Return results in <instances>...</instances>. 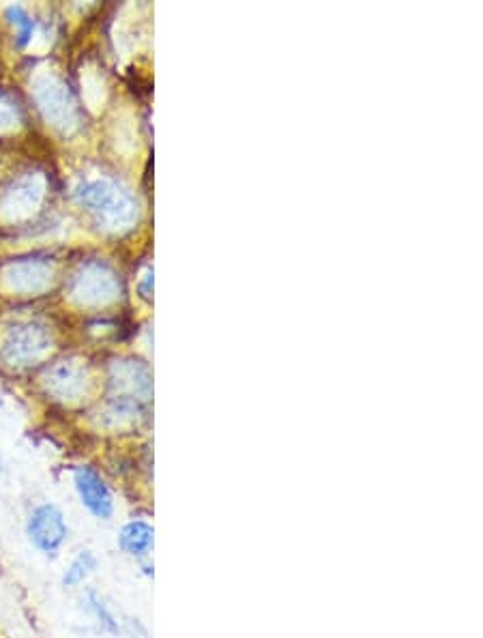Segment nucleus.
<instances>
[{
    "mask_svg": "<svg viewBox=\"0 0 483 638\" xmlns=\"http://www.w3.org/2000/svg\"><path fill=\"white\" fill-rule=\"evenodd\" d=\"M26 535L41 555L56 557L69 538V527L54 503H41L26 520Z\"/></svg>",
    "mask_w": 483,
    "mask_h": 638,
    "instance_id": "nucleus-1",
    "label": "nucleus"
},
{
    "mask_svg": "<svg viewBox=\"0 0 483 638\" xmlns=\"http://www.w3.org/2000/svg\"><path fill=\"white\" fill-rule=\"evenodd\" d=\"M73 486H76L80 503L86 507V512L97 520H112L114 497L108 484L104 482V477L93 467H78L76 473H73Z\"/></svg>",
    "mask_w": 483,
    "mask_h": 638,
    "instance_id": "nucleus-2",
    "label": "nucleus"
},
{
    "mask_svg": "<svg viewBox=\"0 0 483 638\" xmlns=\"http://www.w3.org/2000/svg\"><path fill=\"white\" fill-rule=\"evenodd\" d=\"M155 544V529L146 520H129L119 533V546L125 555L134 559H146Z\"/></svg>",
    "mask_w": 483,
    "mask_h": 638,
    "instance_id": "nucleus-3",
    "label": "nucleus"
},
{
    "mask_svg": "<svg viewBox=\"0 0 483 638\" xmlns=\"http://www.w3.org/2000/svg\"><path fill=\"white\" fill-rule=\"evenodd\" d=\"M97 557L93 555V550H80V553L71 559L67 565V570L63 574V585L65 587H80L86 583L95 572H97Z\"/></svg>",
    "mask_w": 483,
    "mask_h": 638,
    "instance_id": "nucleus-4",
    "label": "nucleus"
},
{
    "mask_svg": "<svg viewBox=\"0 0 483 638\" xmlns=\"http://www.w3.org/2000/svg\"><path fill=\"white\" fill-rule=\"evenodd\" d=\"M86 604H89L91 613L97 617L101 628H104L108 634H121L119 621H116V617L112 615L108 604L99 598L97 591H89V593H86Z\"/></svg>",
    "mask_w": 483,
    "mask_h": 638,
    "instance_id": "nucleus-5",
    "label": "nucleus"
},
{
    "mask_svg": "<svg viewBox=\"0 0 483 638\" xmlns=\"http://www.w3.org/2000/svg\"><path fill=\"white\" fill-rule=\"evenodd\" d=\"M7 18L11 20V24L18 28V46L26 48L28 43L33 39L35 33V20L28 16V13L22 7H9L7 9Z\"/></svg>",
    "mask_w": 483,
    "mask_h": 638,
    "instance_id": "nucleus-6",
    "label": "nucleus"
},
{
    "mask_svg": "<svg viewBox=\"0 0 483 638\" xmlns=\"http://www.w3.org/2000/svg\"><path fill=\"white\" fill-rule=\"evenodd\" d=\"M153 273H149L146 275V280L142 282V286H140V290H142V297L144 299H151V295H153Z\"/></svg>",
    "mask_w": 483,
    "mask_h": 638,
    "instance_id": "nucleus-7",
    "label": "nucleus"
}]
</instances>
